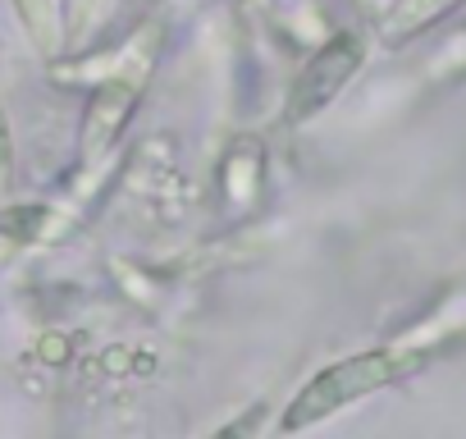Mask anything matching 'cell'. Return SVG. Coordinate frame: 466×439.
<instances>
[{"label":"cell","mask_w":466,"mask_h":439,"mask_svg":"<svg viewBox=\"0 0 466 439\" xmlns=\"http://www.w3.org/2000/svg\"><path fill=\"white\" fill-rule=\"evenodd\" d=\"M434 352H439V343L407 334V339H398V343L339 357V362H329L325 371H316V375L293 393V403H289L284 416H279V430H284V434H298V430H307V425H320V421L339 416L343 407H352V403H361V398H370V393H380V389H389V384L416 375Z\"/></svg>","instance_id":"obj_1"},{"label":"cell","mask_w":466,"mask_h":439,"mask_svg":"<svg viewBox=\"0 0 466 439\" xmlns=\"http://www.w3.org/2000/svg\"><path fill=\"white\" fill-rule=\"evenodd\" d=\"M366 65V37L361 33H334L293 78L289 87V106H284V119L289 124H307L316 119L320 110L334 106V97L357 78V69Z\"/></svg>","instance_id":"obj_2"},{"label":"cell","mask_w":466,"mask_h":439,"mask_svg":"<svg viewBox=\"0 0 466 439\" xmlns=\"http://www.w3.org/2000/svg\"><path fill=\"white\" fill-rule=\"evenodd\" d=\"M457 5L461 0H393V5L384 10V19H380V37L389 46H407L420 33H430L439 19H448Z\"/></svg>","instance_id":"obj_3"},{"label":"cell","mask_w":466,"mask_h":439,"mask_svg":"<svg viewBox=\"0 0 466 439\" xmlns=\"http://www.w3.org/2000/svg\"><path fill=\"white\" fill-rule=\"evenodd\" d=\"M101 0H65V37H83L96 24Z\"/></svg>","instance_id":"obj_4"},{"label":"cell","mask_w":466,"mask_h":439,"mask_svg":"<svg viewBox=\"0 0 466 439\" xmlns=\"http://www.w3.org/2000/svg\"><path fill=\"white\" fill-rule=\"evenodd\" d=\"M10 179H15V138H10L5 110H0V197L10 192Z\"/></svg>","instance_id":"obj_5"}]
</instances>
